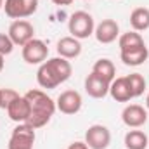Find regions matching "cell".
<instances>
[{
    "mask_svg": "<svg viewBox=\"0 0 149 149\" xmlns=\"http://www.w3.org/2000/svg\"><path fill=\"white\" fill-rule=\"evenodd\" d=\"M71 73H73L71 63L59 56V57H52L45 61L43 64H40L37 71V81L42 88L52 90L59 87L61 83H64L66 80H70Z\"/></svg>",
    "mask_w": 149,
    "mask_h": 149,
    "instance_id": "cell-1",
    "label": "cell"
},
{
    "mask_svg": "<svg viewBox=\"0 0 149 149\" xmlns=\"http://www.w3.org/2000/svg\"><path fill=\"white\" fill-rule=\"evenodd\" d=\"M24 97L30 101V106H31V113H30V118H28V125L33 127L35 130L45 127L50 118L54 116L56 113V102L52 97H49L43 90H38V88H31L24 94Z\"/></svg>",
    "mask_w": 149,
    "mask_h": 149,
    "instance_id": "cell-2",
    "label": "cell"
},
{
    "mask_svg": "<svg viewBox=\"0 0 149 149\" xmlns=\"http://www.w3.org/2000/svg\"><path fill=\"white\" fill-rule=\"evenodd\" d=\"M68 30H70L71 37L78 38V40L88 38L90 35H94V30H95L94 17L88 12H85V10H76V12H73L70 16Z\"/></svg>",
    "mask_w": 149,
    "mask_h": 149,
    "instance_id": "cell-3",
    "label": "cell"
},
{
    "mask_svg": "<svg viewBox=\"0 0 149 149\" xmlns=\"http://www.w3.org/2000/svg\"><path fill=\"white\" fill-rule=\"evenodd\" d=\"M35 139V128L30 127L28 123H19L10 134L7 149H33Z\"/></svg>",
    "mask_w": 149,
    "mask_h": 149,
    "instance_id": "cell-4",
    "label": "cell"
},
{
    "mask_svg": "<svg viewBox=\"0 0 149 149\" xmlns=\"http://www.w3.org/2000/svg\"><path fill=\"white\" fill-rule=\"evenodd\" d=\"M38 2L35 0H5L3 2V10L10 19H24L30 17L37 12Z\"/></svg>",
    "mask_w": 149,
    "mask_h": 149,
    "instance_id": "cell-5",
    "label": "cell"
},
{
    "mask_svg": "<svg viewBox=\"0 0 149 149\" xmlns=\"http://www.w3.org/2000/svg\"><path fill=\"white\" fill-rule=\"evenodd\" d=\"M85 144L88 146V149H108V146L111 144L109 128L99 123L88 127L85 132Z\"/></svg>",
    "mask_w": 149,
    "mask_h": 149,
    "instance_id": "cell-6",
    "label": "cell"
},
{
    "mask_svg": "<svg viewBox=\"0 0 149 149\" xmlns=\"http://www.w3.org/2000/svg\"><path fill=\"white\" fill-rule=\"evenodd\" d=\"M21 54H23L24 63H28V64H43L49 56V47L43 40L33 38L26 45H23Z\"/></svg>",
    "mask_w": 149,
    "mask_h": 149,
    "instance_id": "cell-7",
    "label": "cell"
},
{
    "mask_svg": "<svg viewBox=\"0 0 149 149\" xmlns=\"http://www.w3.org/2000/svg\"><path fill=\"white\" fill-rule=\"evenodd\" d=\"M7 35H9L10 40L14 42V45L23 47V45H26L30 40L35 38L33 37V35H35V28H33V24H31L30 21H26V19H16V21L10 23Z\"/></svg>",
    "mask_w": 149,
    "mask_h": 149,
    "instance_id": "cell-8",
    "label": "cell"
},
{
    "mask_svg": "<svg viewBox=\"0 0 149 149\" xmlns=\"http://www.w3.org/2000/svg\"><path fill=\"white\" fill-rule=\"evenodd\" d=\"M81 104H83L81 95L76 90H64V92H61V95L56 101V108L63 114H76L81 109Z\"/></svg>",
    "mask_w": 149,
    "mask_h": 149,
    "instance_id": "cell-9",
    "label": "cell"
},
{
    "mask_svg": "<svg viewBox=\"0 0 149 149\" xmlns=\"http://www.w3.org/2000/svg\"><path fill=\"white\" fill-rule=\"evenodd\" d=\"M121 121L128 128H141L148 121V109H144L141 104H128L121 111Z\"/></svg>",
    "mask_w": 149,
    "mask_h": 149,
    "instance_id": "cell-10",
    "label": "cell"
},
{
    "mask_svg": "<svg viewBox=\"0 0 149 149\" xmlns=\"http://www.w3.org/2000/svg\"><path fill=\"white\" fill-rule=\"evenodd\" d=\"M94 35H95V40L99 43H113L120 37V26L114 19H102L95 26Z\"/></svg>",
    "mask_w": 149,
    "mask_h": 149,
    "instance_id": "cell-11",
    "label": "cell"
},
{
    "mask_svg": "<svg viewBox=\"0 0 149 149\" xmlns=\"http://www.w3.org/2000/svg\"><path fill=\"white\" fill-rule=\"evenodd\" d=\"M109 81L102 80L101 76H97L95 73H90L85 78V92L94 97V99H102L109 94Z\"/></svg>",
    "mask_w": 149,
    "mask_h": 149,
    "instance_id": "cell-12",
    "label": "cell"
},
{
    "mask_svg": "<svg viewBox=\"0 0 149 149\" xmlns=\"http://www.w3.org/2000/svg\"><path fill=\"white\" fill-rule=\"evenodd\" d=\"M30 113H31V106H30V101L24 97V95H19L9 108H7V114L12 121L16 123H26L28 118H30Z\"/></svg>",
    "mask_w": 149,
    "mask_h": 149,
    "instance_id": "cell-13",
    "label": "cell"
},
{
    "mask_svg": "<svg viewBox=\"0 0 149 149\" xmlns=\"http://www.w3.org/2000/svg\"><path fill=\"white\" fill-rule=\"evenodd\" d=\"M57 54L64 59H74L81 54V43L74 37H63L57 42Z\"/></svg>",
    "mask_w": 149,
    "mask_h": 149,
    "instance_id": "cell-14",
    "label": "cell"
},
{
    "mask_svg": "<svg viewBox=\"0 0 149 149\" xmlns=\"http://www.w3.org/2000/svg\"><path fill=\"white\" fill-rule=\"evenodd\" d=\"M109 94L116 102H128L132 97V92H130V87H128V81H127V76H120V78H114L109 85Z\"/></svg>",
    "mask_w": 149,
    "mask_h": 149,
    "instance_id": "cell-15",
    "label": "cell"
},
{
    "mask_svg": "<svg viewBox=\"0 0 149 149\" xmlns=\"http://www.w3.org/2000/svg\"><path fill=\"white\" fill-rule=\"evenodd\" d=\"M118 45H120V52H128V50H135L144 47V38L141 37L139 31H127L123 35L118 37Z\"/></svg>",
    "mask_w": 149,
    "mask_h": 149,
    "instance_id": "cell-16",
    "label": "cell"
},
{
    "mask_svg": "<svg viewBox=\"0 0 149 149\" xmlns=\"http://www.w3.org/2000/svg\"><path fill=\"white\" fill-rule=\"evenodd\" d=\"M149 57V50L148 47H141L135 50H128V52H120V59L123 61L125 66H141L148 61Z\"/></svg>",
    "mask_w": 149,
    "mask_h": 149,
    "instance_id": "cell-17",
    "label": "cell"
},
{
    "mask_svg": "<svg viewBox=\"0 0 149 149\" xmlns=\"http://www.w3.org/2000/svg\"><path fill=\"white\" fill-rule=\"evenodd\" d=\"M130 26L134 31H146L149 30V9L137 7L130 14Z\"/></svg>",
    "mask_w": 149,
    "mask_h": 149,
    "instance_id": "cell-18",
    "label": "cell"
},
{
    "mask_svg": "<svg viewBox=\"0 0 149 149\" xmlns=\"http://www.w3.org/2000/svg\"><path fill=\"white\" fill-rule=\"evenodd\" d=\"M92 73H95L97 76H101L102 80H106V81L111 83L113 80L116 78V68H114V64H113L111 59L102 57V59L95 61V64H94V68H92Z\"/></svg>",
    "mask_w": 149,
    "mask_h": 149,
    "instance_id": "cell-19",
    "label": "cell"
},
{
    "mask_svg": "<svg viewBox=\"0 0 149 149\" xmlns=\"http://www.w3.org/2000/svg\"><path fill=\"white\" fill-rule=\"evenodd\" d=\"M149 146V139L148 135L142 130H130L125 135V148L127 149H146Z\"/></svg>",
    "mask_w": 149,
    "mask_h": 149,
    "instance_id": "cell-20",
    "label": "cell"
},
{
    "mask_svg": "<svg viewBox=\"0 0 149 149\" xmlns=\"http://www.w3.org/2000/svg\"><path fill=\"white\" fill-rule=\"evenodd\" d=\"M127 81H128V87H130V92H132V97H141L146 90V80L141 73H132L127 76Z\"/></svg>",
    "mask_w": 149,
    "mask_h": 149,
    "instance_id": "cell-21",
    "label": "cell"
},
{
    "mask_svg": "<svg viewBox=\"0 0 149 149\" xmlns=\"http://www.w3.org/2000/svg\"><path fill=\"white\" fill-rule=\"evenodd\" d=\"M17 97L19 94L14 88H0V109H7Z\"/></svg>",
    "mask_w": 149,
    "mask_h": 149,
    "instance_id": "cell-22",
    "label": "cell"
},
{
    "mask_svg": "<svg viewBox=\"0 0 149 149\" xmlns=\"http://www.w3.org/2000/svg\"><path fill=\"white\" fill-rule=\"evenodd\" d=\"M14 50V42L7 33H0V54L2 56H9Z\"/></svg>",
    "mask_w": 149,
    "mask_h": 149,
    "instance_id": "cell-23",
    "label": "cell"
},
{
    "mask_svg": "<svg viewBox=\"0 0 149 149\" xmlns=\"http://www.w3.org/2000/svg\"><path fill=\"white\" fill-rule=\"evenodd\" d=\"M68 149H88V146H87L85 142H81V141H76V142H73V144H70Z\"/></svg>",
    "mask_w": 149,
    "mask_h": 149,
    "instance_id": "cell-24",
    "label": "cell"
},
{
    "mask_svg": "<svg viewBox=\"0 0 149 149\" xmlns=\"http://www.w3.org/2000/svg\"><path fill=\"white\" fill-rule=\"evenodd\" d=\"M56 5H71L73 3V0H52Z\"/></svg>",
    "mask_w": 149,
    "mask_h": 149,
    "instance_id": "cell-25",
    "label": "cell"
},
{
    "mask_svg": "<svg viewBox=\"0 0 149 149\" xmlns=\"http://www.w3.org/2000/svg\"><path fill=\"white\" fill-rule=\"evenodd\" d=\"M3 57H5V56H2V54H0V73H2V70H3V66H5V61H3Z\"/></svg>",
    "mask_w": 149,
    "mask_h": 149,
    "instance_id": "cell-26",
    "label": "cell"
},
{
    "mask_svg": "<svg viewBox=\"0 0 149 149\" xmlns=\"http://www.w3.org/2000/svg\"><path fill=\"white\" fill-rule=\"evenodd\" d=\"M146 106H148V109H149V94H148V99H146Z\"/></svg>",
    "mask_w": 149,
    "mask_h": 149,
    "instance_id": "cell-27",
    "label": "cell"
},
{
    "mask_svg": "<svg viewBox=\"0 0 149 149\" xmlns=\"http://www.w3.org/2000/svg\"><path fill=\"white\" fill-rule=\"evenodd\" d=\"M3 2H5V0H0V9L3 7Z\"/></svg>",
    "mask_w": 149,
    "mask_h": 149,
    "instance_id": "cell-28",
    "label": "cell"
},
{
    "mask_svg": "<svg viewBox=\"0 0 149 149\" xmlns=\"http://www.w3.org/2000/svg\"><path fill=\"white\" fill-rule=\"evenodd\" d=\"M35 2H38V0H35Z\"/></svg>",
    "mask_w": 149,
    "mask_h": 149,
    "instance_id": "cell-29",
    "label": "cell"
},
{
    "mask_svg": "<svg viewBox=\"0 0 149 149\" xmlns=\"http://www.w3.org/2000/svg\"><path fill=\"white\" fill-rule=\"evenodd\" d=\"M148 148H149V146H148Z\"/></svg>",
    "mask_w": 149,
    "mask_h": 149,
    "instance_id": "cell-30",
    "label": "cell"
}]
</instances>
